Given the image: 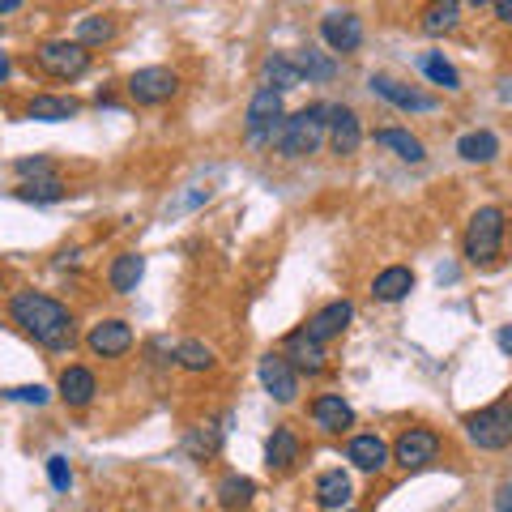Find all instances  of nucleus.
Wrapping results in <instances>:
<instances>
[{
	"instance_id": "4468645a",
	"label": "nucleus",
	"mask_w": 512,
	"mask_h": 512,
	"mask_svg": "<svg viewBox=\"0 0 512 512\" xmlns=\"http://www.w3.org/2000/svg\"><path fill=\"white\" fill-rule=\"evenodd\" d=\"M350 320H355V308H350L346 299H333V303H325V308H320V312L308 320V325H303V333H308L312 342L325 346V342H333V338H342Z\"/></svg>"
},
{
	"instance_id": "bb28decb",
	"label": "nucleus",
	"mask_w": 512,
	"mask_h": 512,
	"mask_svg": "<svg viewBox=\"0 0 512 512\" xmlns=\"http://www.w3.org/2000/svg\"><path fill=\"white\" fill-rule=\"evenodd\" d=\"M214 495H218V504L227 508V512H244V508L252 504V495H256V483H252L248 474H227V478L218 483Z\"/></svg>"
},
{
	"instance_id": "473e14b6",
	"label": "nucleus",
	"mask_w": 512,
	"mask_h": 512,
	"mask_svg": "<svg viewBox=\"0 0 512 512\" xmlns=\"http://www.w3.org/2000/svg\"><path fill=\"white\" fill-rule=\"evenodd\" d=\"M222 448V427L218 423H201L197 431L188 436V453L197 457V461H205V457H214Z\"/></svg>"
},
{
	"instance_id": "aec40b11",
	"label": "nucleus",
	"mask_w": 512,
	"mask_h": 512,
	"mask_svg": "<svg viewBox=\"0 0 512 512\" xmlns=\"http://www.w3.org/2000/svg\"><path fill=\"white\" fill-rule=\"evenodd\" d=\"M141 278H146V256L141 252H120L116 261L107 265V286L116 295H133Z\"/></svg>"
},
{
	"instance_id": "4be33fe9",
	"label": "nucleus",
	"mask_w": 512,
	"mask_h": 512,
	"mask_svg": "<svg viewBox=\"0 0 512 512\" xmlns=\"http://www.w3.org/2000/svg\"><path fill=\"white\" fill-rule=\"evenodd\" d=\"M376 146L393 150V154L402 158V163H410V167L427 163V146H423V141L410 133V128H380V133H376Z\"/></svg>"
},
{
	"instance_id": "a878e982",
	"label": "nucleus",
	"mask_w": 512,
	"mask_h": 512,
	"mask_svg": "<svg viewBox=\"0 0 512 512\" xmlns=\"http://www.w3.org/2000/svg\"><path fill=\"white\" fill-rule=\"evenodd\" d=\"M457 154L466 158V163H495V154H500V137L487 133V128H474V133H466L457 141Z\"/></svg>"
},
{
	"instance_id": "cd10ccee",
	"label": "nucleus",
	"mask_w": 512,
	"mask_h": 512,
	"mask_svg": "<svg viewBox=\"0 0 512 512\" xmlns=\"http://www.w3.org/2000/svg\"><path fill=\"white\" fill-rule=\"evenodd\" d=\"M419 26H423V35H448V30L461 26V5L457 0H448V5H427Z\"/></svg>"
},
{
	"instance_id": "f257e3e1",
	"label": "nucleus",
	"mask_w": 512,
	"mask_h": 512,
	"mask_svg": "<svg viewBox=\"0 0 512 512\" xmlns=\"http://www.w3.org/2000/svg\"><path fill=\"white\" fill-rule=\"evenodd\" d=\"M9 320H13V325H18L35 346L56 350V355L77 342L73 312L64 308L60 299L43 295V291H18V295H13V299H9Z\"/></svg>"
},
{
	"instance_id": "2f4dec72",
	"label": "nucleus",
	"mask_w": 512,
	"mask_h": 512,
	"mask_svg": "<svg viewBox=\"0 0 512 512\" xmlns=\"http://www.w3.org/2000/svg\"><path fill=\"white\" fill-rule=\"evenodd\" d=\"M116 39V22L103 18V13H90V18L77 22V43L82 47H99V43H111Z\"/></svg>"
},
{
	"instance_id": "c756f323",
	"label": "nucleus",
	"mask_w": 512,
	"mask_h": 512,
	"mask_svg": "<svg viewBox=\"0 0 512 512\" xmlns=\"http://www.w3.org/2000/svg\"><path fill=\"white\" fill-rule=\"evenodd\" d=\"M18 201H35V205H52V201H64L69 197V184L52 175V180H35V184H18Z\"/></svg>"
},
{
	"instance_id": "5701e85b",
	"label": "nucleus",
	"mask_w": 512,
	"mask_h": 512,
	"mask_svg": "<svg viewBox=\"0 0 512 512\" xmlns=\"http://www.w3.org/2000/svg\"><path fill=\"white\" fill-rule=\"evenodd\" d=\"M410 291H414V274H410L406 265L380 269L376 282H372V299H376V303H402Z\"/></svg>"
},
{
	"instance_id": "412c9836",
	"label": "nucleus",
	"mask_w": 512,
	"mask_h": 512,
	"mask_svg": "<svg viewBox=\"0 0 512 512\" xmlns=\"http://www.w3.org/2000/svg\"><path fill=\"white\" fill-rule=\"evenodd\" d=\"M82 103L69 99V94H35L26 103V120H39V124H60V120H73Z\"/></svg>"
},
{
	"instance_id": "f3484780",
	"label": "nucleus",
	"mask_w": 512,
	"mask_h": 512,
	"mask_svg": "<svg viewBox=\"0 0 512 512\" xmlns=\"http://www.w3.org/2000/svg\"><path fill=\"white\" fill-rule=\"evenodd\" d=\"M94 393H99V380H94L90 367H64L60 372V402L82 410L94 402Z\"/></svg>"
},
{
	"instance_id": "dca6fc26",
	"label": "nucleus",
	"mask_w": 512,
	"mask_h": 512,
	"mask_svg": "<svg viewBox=\"0 0 512 512\" xmlns=\"http://www.w3.org/2000/svg\"><path fill=\"white\" fill-rule=\"evenodd\" d=\"M312 419L320 431H329V436H338V431L355 427V410H350V402L342 393H320L312 402Z\"/></svg>"
},
{
	"instance_id": "ea45409f",
	"label": "nucleus",
	"mask_w": 512,
	"mask_h": 512,
	"mask_svg": "<svg viewBox=\"0 0 512 512\" xmlns=\"http://www.w3.org/2000/svg\"><path fill=\"white\" fill-rule=\"evenodd\" d=\"M491 9H495V18H500V22H508V26H512V0H495Z\"/></svg>"
},
{
	"instance_id": "e433bc0d",
	"label": "nucleus",
	"mask_w": 512,
	"mask_h": 512,
	"mask_svg": "<svg viewBox=\"0 0 512 512\" xmlns=\"http://www.w3.org/2000/svg\"><path fill=\"white\" fill-rule=\"evenodd\" d=\"M210 197H214V188H210V184H205V188H192V192H184V197L175 201V205H167V214H184V210H197V205H205Z\"/></svg>"
},
{
	"instance_id": "0eeeda50",
	"label": "nucleus",
	"mask_w": 512,
	"mask_h": 512,
	"mask_svg": "<svg viewBox=\"0 0 512 512\" xmlns=\"http://www.w3.org/2000/svg\"><path fill=\"white\" fill-rule=\"evenodd\" d=\"M256 376H261V389L274 397L278 406H291L295 397H299V372L291 367V359H286L282 350H278V355L269 350V355L256 363Z\"/></svg>"
},
{
	"instance_id": "72a5a7b5",
	"label": "nucleus",
	"mask_w": 512,
	"mask_h": 512,
	"mask_svg": "<svg viewBox=\"0 0 512 512\" xmlns=\"http://www.w3.org/2000/svg\"><path fill=\"white\" fill-rule=\"evenodd\" d=\"M419 64H423V73H427L436 86H444V90H461V73H457L440 52H427Z\"/></svg>"
},
{
	"instance_id": "a19ab883",
	"label": "nucleus",
	"mask_w": 512,
	"mask_h": 512,
	"mask_svg": "<svg viewBox=\"0 0 512 512\" xmlns=\"http://www.w3.org/2000/svg\"><path fill=\"white\" fill-rule=\"evenodd\" d=\"M495 342H500V350H504V355L512 359V325H504L500 333H495Z\"/></svg>"
},
{
	"instance_id": "6ab92c4d",
	"label": "nucleus",
	"mask_w": 512,
	"mask_h": 512,
	"mask_svg": "<svg viewBox=\"0 0 512 512\" xmlns=\"http://www.w3.org/2000/svg\"><path fill=\"white\" fill-rule=\"evenodd\" d=\"M346 461L363 474H380L384 466H389V444H384L380 436H355L346 444Z\"/></svg>"
},
{
	"instance_id": "79ce46f5",
	"label": "nucleus",
	"mask_w": 512,
	"mask_h": 512,
	"mask_svg": "<svg viewBox=\"0 0 512 512\" xmlns=\"http://www.w3.org/2000/svg\"><path fill=\"white\" fill-rule=\"evenodd\" d=\"M9 73H13V64H9L5 52H0V82H9Z\"/></svg>"
},
{
	"instance_id": "7ed1b4c3",
	"label": "nucleus",
	"mask_w": 512,
	"mask_h": 512,
	"mask_svg": "<svg viewBox=\"0 0 512 512\" xmlns=\"http://www.w3.org/2000/svg\"><path fill=\"white\" fill-rule=\"evenodd\" d=\"M504 231H508V214L500 205H483L474 210L466 222V239H461V252H466L470 265H491L495 256L504 252Z\"/></svg>"
},
{
	"instance_id": "9d476101",
	"label": "nucleus",
	"mask_w": 512,
	"mask_h": 512,
	"mask_svg": "<svg viewBox=\"0 0 512 512\" xmlns=\"http://www.w3.org/2000/svg\"><path fill=\"white\" fill-rule=\"evenodd\" d=\"M440 457V436L431 427H410V431H402L397 436V444H393V461L402 470H423V466H431V461Z\"/></svg>"
},
{
	"instance_id": "6e6552de",
	"label": "nucleus",
	"mask_w": 512,
	"mask_h": 512,
	"mask_svg": "<svg viewBox=\"0 0 512 512\" xmlns=\"http://www.w3.org/2000/svg\"><path fill=\"white\" fill-rule=\"evenodd\" d=\"M282 124V94L278 90H269L261 86L252 94V103H248V116H244V133L252 146H261V141L274 137V128Z\"/></svg>"
},
{
	"instance_id": "20e7f679",
	"label": "nucleus",
	"mask_w": 512,
	"mask_h": 512,
	"mask_svg": "<svg viewBox=\"0 0 512 512\" xmlns=\"http://www.w3.org/2000/svg\"><path fill=\"white\" fill-rule=\"evenodd\" d=\"M461 427H466V440L478 444L483 453H500V448L512 444V397H500V402L466 414Z\"/></svg>"
},
{
	"instance_id": "c9c22d12",
	"label": "nucleus",
	"mask_w": 512,
	"mask_h": 512,
	"mask_svg": "<svg viewBox=\"0 0 512 512\" xmlns=\"http://www.w3.org/2000/svg\"><path fill=\"white\" fill-rule=\"evenodd\" d=\"M5 397L9 402H26V406H47L52 402V393H47L43 384H22V389H9Z\"/></svg>"
},
{
	"instance_id": "f704fd0d",
	"label": "nucleus",
	"mask_w": 512,
	"mask_h": 512,
	"mask_svg": "<svg viewBox=\"0 0 512 512\" xmlns=\"http://www.w3.org/2000/svg\"><path fill=\"white\" fill-rule=\"evenodd\" d=\"M13 171H18V180H22V184H35V180H52V175H56L52 158H43V154H35V158H18V163H13Z\"/></svg>"
},
{
	"instance_id": "4c0bfd02",
	"label": "nucleus",
	"mask_w": 512,
	"mask_h": 512,
	"mask_svg": "<svg viewBox=\"0 0 512 512\" xmlns=\"http://www.w3.org/2000/svg\"><path fill=\"white\" fill-rule=\"evenodd\" d=\"M47 478H52V487H56V491H69V487H73L69 461H64V457H47Z\"/></svg>"
},
{
	"instance_id": "37998d69",
	"label": "nucleus",
	"mask_w": 512,
	"mask_h": 512,
	"mask_svg": "<svg viewBox=\"0 0 512 512\" xmlns=\"http://www.w3.org/2000/svg\"><path fill=\"white\" fill-rule=\"evenodd\" d=\"M22 9V0H0V13H18Z\"/></svg>"
},
{
	"instance_id": "393cba45",
	"label": "nucleus",
	"mask_w": 512,
	"mask_h": 512,
	"mask_svg": "<svg viewBox=\"0 0 512 512\" xmlns=\"http://www.w3.org/2000/svg\"><path fill=\"white\" fill-rule=\"evenodd\" d=\"M291 60H295L303 82H333V77H338V60L316 52V47H299V52H291Z\"/></svg>"
},
{
	"instance_id": "ddd939ff",
	"label": "nucleus",
	"mask_w": 512,
	"mask_h": 512,
	"mask_svg": "<svg viewBox=\"0 0 512 512\" xmlns=\"http://www.w3.org/2000/svg\"><path fill=\"white\" fill-rule=\"evenodd\" d=\"M329 141H333V154H359L363 146V124L355 116V107H342V103H329Z\"/></svg>"
},
{
	"instance_id": "1a4fd4ad",
	"label": "nucleus",
	"mask_w": 512,
	"mask_h": 512,
	"mask_svg": "<svg viewBox=\"0 0 512 512\" xmlns=\"http://www.w3.org/2000/svg\"><path fill=\"white\" fill-rule=\"evenodd\" d=\"M320 39H325L329 52H342V56L359 52L363 47V18L355 9H333L320 18Z\"/></svg>"
},
{
	"instance_id": "2eb2a0df",
	"label": "nucleus",
	"mask_w": 512,
	"mask_h": 512,
	"mask_svg": "<svg viewBox=\"0 0 512 512\" xmlns=\"http://www.w3.org/2000/svg\"><path fill=\"white\" fill-rule=\"evenodd\" d=\"M282 355L291 359V367H295L299 376H303V372H308V376H320V372H325V367H329L325 346H320V342H312V338H308V333H303V329H295L291 338H286Z\"/></svg>"
},
{
	"instance_id": "58836bf2",
	"label": "nucleus",
	"mask_w": 512,
	"mask_h": 512,
	"mask_svg": "<svg viewBox=\"0 0 512 512\" xmlns=\"http://www.w3.org/2000/svg\"><path fill=\"white\" fill-rule=\"evenodd\" d=\"M491 512H512V483H504L500 491H495V504H491Z\"/></svg>"
},
{
	"instance_id": "423d86ee",
	"label": "nucleus",
	"mask_w": 512,
	"mask_h": 512,
	"mask_svg": "<svg viewBox=\"0 0 512 512\" xmlns=\"http://www.w3.org/2000/svg\"><path fill=\"white\" fill-rule=\"evenodd\" d=\"M128 99H133L137 107H158L180 94V73L167 69V64H146V69H137L133 77H128Z\"/></svg>"
},
{
	"instance_id": "f03ea898",
	"label": "nucleus",
	"mask_w": 512,
	"mask_h": 512,
	"mask_svg": "<svg viewBox=\"0 0 512 512\" xmlns=\"http://www.w3.org/2000/svg\"><path fill=\"white\" fill-rule=\"evenodd\" d=\"M325 133H329V103H312V107L295 111V116H282L274 137H269V146L282 158H308L320 150Z\"/></svg>"
},
{
	"instance_id": "f8f14e48",
	"label": "nucleus",
	"mask_w": 512,
	"mask_h": 512,
	"mask_svg": "<svg viewBox=\"0 0 512 512\" xmlns=\"http://www.w3.org/2000/svg\"><path fill=\"white\" fill-rule=\"evenodd\" d=\"M367 90L380 94L384 103H393V107H402V111H436V99L423 90H414L406 82H397V77H384V73H372L367 77Z\"/></svg>"
},
{
	"instance_id": "7c9ffc66",
	"label": "nucleus",
	"mask_w": 512,
	"mask_h": 512,
	"mask_svg": "<svg viewBox=\"0 0 512 512\" xmlns=\"http://www.w3.org/2000/svg\"><path fill=\"white\" fill-rule=\"evenodd\" d=\"M175 363H180L184 372H210V367H214V350L205 342H197V338H188V342L175 346Z\"/></svg>"
},
{
	"instance_id": "b1692460",
	"label": "nucleus",
	"mask_w": 512,
	"mask_h": 512,
	"mask_svg": "<svg viewBox=\"0 0 512 512\" xmlns=\"http://www.w3.org/2000/svg\"><path fill=\"white\" fill-rule=\"evenodd\" d=\"M350 495H355V487H350V474L346 470H325L316 478V504L320 508H346Z\"/></svg>"
},
{
	"instance_id": "a211bd4d",
	"label": "nucleus",
	"mask_w": 512,
	"mask_h": 512,
	"mask_svg": "<svg viewBox=\"0 0 512 512\" xmlns=\"http://www.w3.org/2000/svg\"><path fill=\"white\" fill-rule=\"evenodd\" d=\"M299 453H303L299 431L295 427H274V436H269V444H265V466L274 474H286L299 461Z\"/></svg>"
},
{
	"instance_id": "c85d7f7f",
	"label": "nucleus",
	"mask_w": 512,
	"mask_h": 512,
	"mask_svg": "<svg viewBox=\"0 0 512 512\" xmlns=\"http://www.w3.org/2000/svg\"><path fill=\"white\" fill-rule=\"evenodd\" d=\"M261 73H265L269 90H278V94L303 86V77H299V69H295V60H291V56H269V60L261 64Z\"/></svg>"
},
{
	"instance_id": "39448f33",
	"label": "nucleus",
	"mask_w": 512,
	"mask_h": 512,
	"mask_svg": "<svg viewBox=\"0 0 512 512\" xmlns=\"http://www.w3.org/2000/svg\"><path fill=\"white\" fill-rule=\"evenodd\" d=\"M35 64L47 77H56V82H77L90 69V52L77 39H52L35 52Z\"/></svg>"
},
{
	"instance_id": "9b49d317",
	"label": "nucleus",
	"mask_w": 512,
	"mask_h": 512,
	"mask_svg": "<svg viewBox=\"0 0 512 512\" xmlns=\"http://www.w3.org/2000/svg\"><path fill=\"white\" fill-rule=\"evenodd\" d=\"M86 346L94 359H120L133 350V325H128V320H99V325L90 329Z\"/></svg>"
}]
</instances>
